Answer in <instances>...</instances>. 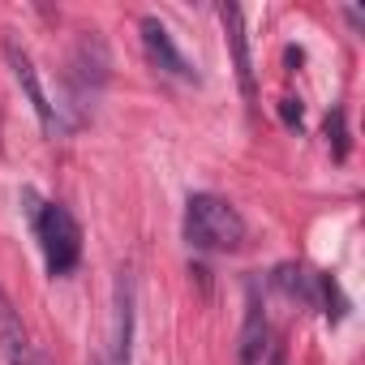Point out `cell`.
<instances>
[{
	"label": "cell",
	"mask_w": 365,
	"mask_h": 365,
	"mask_svg": "<svg viewBox=\"0 0 365 365\" xmlns=\"http://www.w3.org/2000/svg\"><path fill=\"white\" fill-rule=\"evenodd\" d=\"M22 202H26V220L39 237V250H43V262H48V275L61 279L69 275L78 262H82V228L73 220V211L65 202H43L35 190H22Z\"/></svg>",
	"instance_id": "6da1fadb"
},
{
	"label": "cell",
	"mask_w": 365,
	"mask_h": 365,
	"mask_svg": "<svg viewBox=\"0 0 365 365\" xmlns=\"http://www.w3.org/2000/svg\"><path fill=\"white\" fill-rule=\"evenodd\" d=\"M185 241L202 254H232V250L245 245V220L220 194H190V202H185Z\"/></svg>",
	"instance_id": "7a4b0ae2"
},
{
	"label": "cell",
	"mask_w": 365,
	"mask_h": 365,
	"mask_svg": "<svg viewBox=\"0 0 365 365\" xmlns=\"http://www.w3.org/2000/svg\"><path fill=\"white\" fill-rule=\"evenodd\" d=\"M0 52H5V61H9V69H14V78H18L22 95H26V103H31V112L39 116L43 133H48V138L65 133V116H61V108L52 103V95H48V86H43V78H39L31 52L18 43V35H5V39H0Z\"/></svg>",
	"instance_id": "3957f363"
},
{
	"label": "cell",
	"mask_w": 365,
	"mask_h": 365,
	"mask_svg": "<svg viewBox=\"0 0 365 365\" xmlns=\"http://www.w3.org/2000/svg\"><path fill=\"white\" fill-rule=\"evenodd\" d=\"M133 322H138V284L133 271H116V301H112V348L108 365H133Z\"/></svg>",
	"instance_id": "277c9868"
},
{
	"label": "cell",
	"mask_w": 365,
	"mask_h": 365,
	"mask_svg": "<svg viewBox=\"0 0 365 365\" xmlns=\"http://www.w3.org/2000/svg\"><path fill=\"white\" fill-rule=\"evenodd\" d=\"M138 31H142V48H146V56H150L155 69H163V73H172V78H180V82H198V69L185 61V52L176 48L172 31H168L159 18H142Z\"/></svg>",
	"instance_id": "5b68a950"
},
{
	"label": "cell",
	"mask_w": 365,
	"mask_h": 365,
	"mask_svg": "<svg viewBox=\"0 0 365 365\" xmlns=\"http://www.w3.org/2000/svg\"><path fill=\"white\" fill-rule=\"evenodd\" d=\"M220 22H224V35H228L237 86H241V95L254 103V99H258V82H254V56H250V35H245V14H241V5H220Z\"/></svg>",
	"instance_id": "8992f818"
},
{
	"label": "cell",
	"mask_w": 365,
	"mask_h": 365,
	"mask_svg": "<svg viewBox=\"0 0 365 365\" xmlns=\"http://www.w3.org/2000/svg\"><path fill=\"white\" fill-rule=\"evenodd\" d=\"M271 352V322L258 297V284L245 288V327H241V365H262Z\"/></svg>",
	"instance_id": "52a82bcc"
},
{
	"label": "cell",
	"mask_w": 365,
	"mask_h": 365,
	"mask_svg": "<svg viewBox=\"0 0 365 365\" xmlns=\"http://www.w3.org/2000/svg\"><path fill=\"white\" fill-rule=\"evenodd\" d=\"M26 348H31V331H26L22 314L14 309V301L5 297V288H0V356L14 361V356H22Z\"/></svg>",
	"instance_id": "ba28073f"
},
{
	"label": "cell",
	"mask_w": 365,
	"mask_h": 365,
	"mask_svg": "<svg viewBox=\"0 0 365 365\" xmlns=\"http://www.w3.org/2000/svg\"><path fill=\"white\" fill-rule=\"evenodd\" d=\"M271 284H275L279 292H288V297L305 301V305H314V301H318V275H314V271H305L301 262H284V267H275Z\"/></svg>",
	"instance_id": "9c48e42d"
},
{
	"label": "cell",
	"mask_w": 365,
	"mask_h": 365,
	"mask_svg": "<svg viewBox=\"0 0 365 365\" xmlns=\"http://www.w3.org/2000/svg\"><path fill=\"white\" fill-rule=\"evenodd\" d=\"M314 305H322V314H327L331 327L344 322V314H348V297L339 292V279H335V275H318V301H314Z\"/></svg>",
	"instance_id": "30bf717a"
},
{
	"label": "cell",
	"mask_w": 365,
	"mask_h": 365,
	"mask_svg": "<svg viewBox=\"0 0 365 365\" xmlns=\"http://www.w3.org/2000/svg\"><path fill=\"white\" fill-rule=\"evenodd\" d=\"M322 133H327V146H331V155L344 163V159H348V120H344V108H331V112H327V120H322Z\"/></svg>",
	"instance_id": "8fae6325"
},
{
	"label": "cell",
	"mask_w": 365,
	"mask_h": 365,
	"mask_svg": "<svg viewBox=\"0 0 365 365\" xmlns=\"http://www.w3.org/2000/svg\"><path fill=\"white\" fill-rule=\"evenodd\" d=\"M301 116H305L301 99H284V103H279V120H284L288 129H301Z\"/></svg>",
	"instance_id": "7c38bea8"
},
{
	"label": "cell",
	"mask_w": 365,
	"mask_h": 365,
	"mask_svg": "<svg viewBox=\"0 0 365 365\" xmlns=\"http://www.w3.org/2000/svg\"><path fill=\"white\" fill-rule=\"evenodd\" d=\"M9 365H48V356H43V352H39V348H35V344H31V348H26V352H22V356H14V361H9Z\"/></svg>",
	"instance_id": "4fadbf2b"
},
{
	"label": "cell",
	"mask_w": 365,
	"mask_h": 365,
	"mask_svg": "<svg viewBox=\"0 0 365 365\" xmlns=\"http://www.w3.org/2000/svg\"><path fill=\"white\" fill-rule=\"evenodd\" d=\"M262 365H288V348L279 344V339H271V352H267V361Z\"/></svg>",
	"instance_id": "5bb4252c"
},
{
	"label": "cell",
	"mask_w": 365,
	"mask_h": 365,
	"mask_svg": "<svg viewBox=\"0 0 365 365\" xmlns=\"http://www.w3.org/2000/svg\"><path fill=\"white\" fill-rule=\"evenodd\" d=\"M91 365H108V352H99V356H95V361H91Z\"/></svg>",
	"instance_id": "9a60e30c"
}]
</instances>
